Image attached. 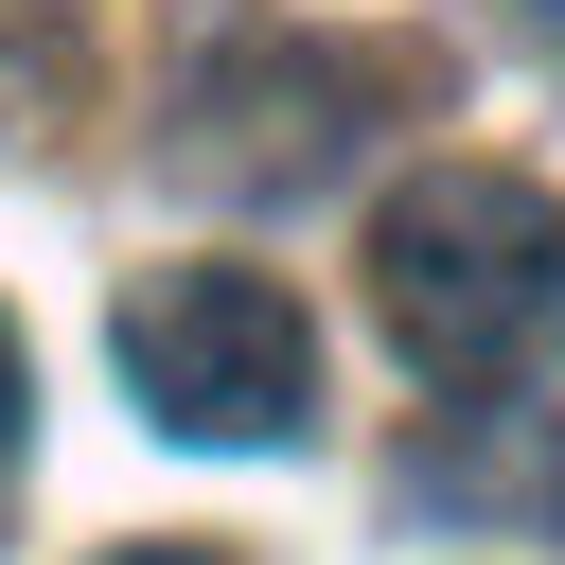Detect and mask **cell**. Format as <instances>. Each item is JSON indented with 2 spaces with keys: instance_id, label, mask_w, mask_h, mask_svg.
Returning <instances> with one entry per match:
<instances>
[{
  "instance_id": "obj_1",
  "label": "cell",
  "mask_w": 565,
  "mask_h": 565,
  "mask_svg": "<svg viewBox=\"0 0 565 565\" xmlns=\"http://www.w3.org/2000/svg\"><path fill=\"white\" fill-rule=\"evenodd\" d=\"M371 318L424 388L494 406L565 353V194L512 177V159H424L388 212H371Z\"/></svg>"
},
{
  "instance_id": "obj_2",
  "label": "cell",
  "mask_w": 565,
  "mask_h": 565,
  "mask_svg": "<svg viewBox=\"0 0 565 565\" xmlns=\"http://www.w3.org/2000/svg\"><path fill=\"white\" fill-rule=\"evenodd\" d=\"M106 353H124L141 424H177V441H300V406H318V318L265 265H141Z\"/></svg>"
},
{
  "instance_id": "obj_4",
  "label": "cell",
  "mask_w": 565,
  "mask_h": 565,
  "mask_svg": "<svg viewBox=\"0 0 565 565\" xmlns=\"http://www.w3.org/2000/svg\"><path fill=\"white\" fill-rule=\"evenodd\" d=\"M406 512H530V530H565V441H512V406H477V441H441L406 477Z\"/></svg>"
},
{
  "instance_id": "obj_5",
  "label": "cell",
  "mask_w": 565,
  "mask_h": 565,
  "mask_svg": "<svg viewBox=\"0 0 565 565\" xmlns=\"http://www.w3.org/2000/svg\"><path fill=\"white\" fill-rule=\"evenodd\" d=\"M18 441H35V353H18V318H0V477H18Z\"/></svg>"
},
{
  "instance_id": "obj_6",
  "label": "cell",
  "mask_w": 565,
  "mask_h": 565,
  "mask_svg": "<svg viewBox=\"0 0 565 565\" xmlns=\"http://www.w3.org/2000/svg\"><path fill=\"white\" fill-rule=\"evenodd\" d=\"M512 35H530V53H547V71H565V0H512Z\"/></svg>"
},
{
  "instance_id": "obj_7",
  "label": "cell",
  "mask_w": 565,
  "mask_h": 565,
  "mask_svg": "<svg viewBox=\"0 0 565 565\" xmlns=\"http://www.w3.org/2000/svg\"><path fill=\"white\" fill-rule=\"evenodd\" d=\"M106 565H230V547H106Z\"/></svg>"
},
{
  "instance_id": "obj_3",
  "label": "cell",
  "mask_w": 565,
  "mask_h": 565,
  "mask_svg": "<svg viewBox=\"0 0 565 565\" xmlns=\"http://www.w3.org/2000/svg\"><path fill=\"white\" fill-rule=\"evenodd\" d=\"M371 88H406V53H335V35H282V18H194V53H177V141H194L230 194H318V177L371 141Z\"/></svg>"
}]
</instances>
